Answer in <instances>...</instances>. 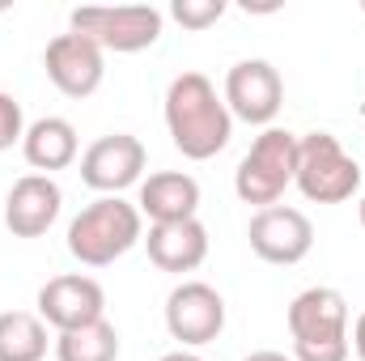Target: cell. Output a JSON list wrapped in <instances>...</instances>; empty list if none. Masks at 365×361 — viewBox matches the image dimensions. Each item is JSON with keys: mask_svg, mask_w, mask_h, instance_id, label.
Returning <instances> with one entry per match:
<instances>
[{"mask_svg": "<svg viewBox=\"0 0 365 361\" xmlns=\"http://www.w3.org/2000/svg\"><path fill=\"white\" fill-rule=\"evenodd\" d=\"M43 68L51 77V86L68 98H90L102 86V47L90 43L86 34L68 30V34H56L43 51Z\"/></svg>", "mask_w": 365, "mask_h": 361, "instance_id": "cell-12", "label": "cell"}, {"mask_svg": "<svg viewBox=\"0 0 365 361\" xmlns=\"http://www.w3.org/2000/svg\"><path fill=\"white\" fill-rule=\"evenodd\" d=\"M145 162H149L145 145L132 132H110V136H98L90 149L81 153V183L93 187V191L119 195L123 187L140 183Z\"/></svg>", "mask_w": 365, "mask_h": 361, "instance_id": "cell-10", "label": "cell"}, {"mask_svg": "<svg viewBox=\"0 0 365 361\" xmlns=\"http://www.w3.org/2000/svg\"><path fill=\"white\" fill-rule=\"evenodd\" d=\"M149 260L162 272H195L208 260V230L187 217V221H162V225H149Z\"/></svg>", "mask_w": 365, "mask_h": 361, "instance_id": "cell-14", "label": "cell"}, {"mask_svg": "<svg viewBox=\"0 0 365 361\" xmlns=\"http://www.w3.org/2000/svg\"><path fill=\"white\" fill-rule=\"evenodd\" d=\"M297 191L314 204H344L361 187V166L344 153L331 132L297 136Z\"/></svg>", "mask_w": 365, "mask_h": 361, "instance_id": "cell-5", "label": "cell"}, {"mask_svg": "<svg viewBox=\"0 0 365 361\" xmlns=\"http://www.w3.org/2000/svg\"><path fill=\"white\" fill-rule=\"evenodd\" d=\"M64 208V191L51 175H21L4 200V225L13 238H43Z\"/></svg>", "mask_w": 365, "mask_h": 361, "instance_id": "cell-13", "label": "cell"}, {"mask_svg": "<svg viewBox=\"0 0 365 361\" xmlns=\"http://www.w3.org/2000/svg\"><path fill=\"white\" fill-rule=\"evenodd\" d=\"M349 349H353V353L365 361V310L357 315V323H353V345H349Z\"/></svg>", "mask_w": 365, "mask_h": 361, "instance_id": "cell-21", "label": "cell"}, {"mask_svg": "<svg viewBox=\"0 0 365 361\" xmlns=\"http://www.w3.org/2000/svg\"><path fill=\"white\" fill-rule=\"evenodd\" d=\"M225 106L242 123H272L280 102H284V81L268 60H238L225 73Z\"/></svg>", "mask_w": 365, "mask_h": 361, "instance_id": "cell-11", "label": "cell"}, {"mask_svg": "<svg viewBox=\"0 0 365 361\" xmlns=\"http://www.w3.org/2000/svg\"><path fill=\"white\" fill-rule=\"evenodd\" d=\"M136 243H145V217L136 204H128L119 195H102V200L86 204L68 225V251L86 268L115 264Z\"/></svg>", "mask_w": 365, "mask_h": 361, "instance_id": "cell-2", "label": "cell"}, {"mask_svg": "<svg viewBox=\"0 0 365 361\" xmlns=\"http://www.w3.org/2000/svg\"><path fill=\"white\" fill-rule=\"evenodd\" d=\"M106 310V293L93 276L68 272V276H51L38 289V319L51 323L56 332H77L102 319Z\"/></svg>", "mask_w": 365, "mask_h": 361, "instance_id": "cell-9", "label": "cell"}, {"mask_svg": "<svg viewBox=\"0 0 365 361\" xmlns=\"http://www.w3.org/2000/svg\"><path fill=\"white\" fill-rule=\"evenodd\" d=\"M119 357V332L98 319L90 327H77V332H60L56 340V361H115Z\"/></svg>", "mask_w": 365, "mask_h": 361, "instance_id": "cell-18", "label": "cell"}, {"mask_svg": "<svg viewBox=\"0 0 365 361\" xmlns=\"http://www.w3.org/2000/svg\"><path fill=\"white\" fill-rule=\"evenodd\" d=\"M293 361H349V302L331 285L302 289L289 302Z\"/></svg>", "mask_w": 365, "mask_h": 361, "instance_id": "cell-3", "label": "cell"}, {"mask_svg": "<svg viewBox=\"0 0 365 361\" xmlns=\"http://www.w3.org/2000/svg\"><path fill=\"white\" fill-rule=\"evenodd\" d=\"M251 251L264 260V264H302L314 247V225L302 208H289V204H272V208H259L251 217Z\"/></svg>", "mask_w": 365, "mask_h": 361, "instance_id": "cell-7", "label": "cell"}, {"mask_svg": "<svg viewBox=\"0 0 365 361\" xmlns=\"http://www.w3.org/2000/svg\"><path fill=\"white\" fill-rule=\"evenodd\" d=\"M158 361H204V357H195V353H166V357H158Z\"/></svg>", "mask_w": 365, "mask_h": 361, "instance_id": "cell-23", "label": "cell"}, {"mask_svg": "<svg viewBox=\"0 0 365 361\" xmlns=\"http://www.w3.org/2000/svg\"><path fill=\"white\" fill-rule=\"evenodd\" d=\"M170 17L182 30H208V26H217L225 17V0H175Z\"/></svg>", "mask_w": 365, "mask_h": 361, "instance_id": "cell-19", "label": "cell"}, {"mask_svg": "<svg viewBox=\"0 0 365 361\" xmlns=\"http://www.w3.org/2000/svg\"><path fill=\"white\" fill-rule=\"evenodd\" d=\"M166 132L182 158L208 162L234 136V115L204 73H179L166 90Z\"/></svg>", "mask_w": 365, "mask_h": 361, "instance_id": "cell-1", "label": "cell"}, {"mask_svg": "<svg viewBox=\"0 0 365 361\" xmlns=\"http://www.w3.org/2000/svg\"><path fill=\"white\" fill-rule=\"evenodd\" d=\"M47 357V323L30 310L0 315V361H43Z\"/></svg>", "mask_w": 365, "mask_h": 361, "instance_id": "cell-17", "label": "cell"}, {"mask_svg": "<svg viewBox=\"0 0 365 361\" xmlns=\"http://www.w3.org/2000/svg\"><path fill=\"white\" fill-rule=\"evenodd\" d=\"M140 217H149L153 225L162 221H187L200 208V183L182 171H158L140 183Z\"/></svg>", "mask_w": 365, "mask_h": 361, "instance_id": "cell-15", "label": "cell"}, {"mask_svg": "<svg viewBox=\"0 0 365 361\" xmlns=\"http://www.w3.org/2000/svg\"><path fill=\"white\" fill-rule=\"evenodd\" d=\"M73 30L98 43L102 51L132 56L162 39V13L153 4H119V9H73Z\"/></svg>", "mask_w": 365, "mask_h": 361, "instance_id": "cell-6", "label": "cell"}, {"mask_svg": "<svg viewBox=\"0 0 365 361\" xmlns=\"http://www.w3.org/2000/svg\"><path fill=\"white\" fill-rule=\"evenodd\" d=\"M361 225H365V195H361Z\"/></svg>", "mask_w": 365, "mask_h": 361, "instance_id": "cell-24", "label": "cell"}, {"mask_svg": "<svg viewBox=\"0 0 365 361\" xmlns=\"http://www.w3.org/2000/svg\"><path fill=\"white\" fill-rule=\"evenodd\" d=\"M297 175V136L284 128H264L251 145V153L234 171V191L242 204L272 208L284 195V187Z\"/></svg>", "mask_w": 365, "mask_h": 361, "instance_id": "cell-4", "label": "cell"}, {"mask_svg": "<svg viewBox=\"0 0 365 361\" xmlns=\"http://www.w3.org/2000/svg\"><path fill=\"white\" fill-rule=\"evenodd\" d=\"M166 327L179 345H212L225 332V298L204 280H182L166 298Z\"/></svg>", "mask_w": 365, "mask_h": 361, "instance_id": "cell-8", "label": "cell"}, {"mask_svg": "<svg viewBox=\"0 0 365 361\" xmlns=\"http://www.w3.org/2000/svg\"><path fill=\"white\" fill-rule=\"evenodd\" d=\"M21 153H26V162L34 171H47V175L64 171V166L77 162V128L68 119H60V115H43V119H34L26 128Z\"/></svg>", "mask_w": 365, "mask_h": 361, "instance_id": "cell-16", "label": "cell"}, {"mask_svg": "<svg viewBox=\"0 0 365 361\" xmlns=\"http://www.w3.org/2000/svg\"><path fill=\"white\" fill-rule=\"evenodd\" d=\"M247 361H293V357H284V353H276V349H259V353H251Z\"/></svg>", "mask_w": 365, "mask_h": 361, "instance_id": "cell-22", "label": "cell"}, {"mask_svg": "<svg viewBox=\"0 0 365 361\" xmlns=\"http://www.w3.org/2000/svg\"><path fill=\"white\" fill-rule=\"evenodd\" d=\"M26 136V119H21V102L13 93H0V149H13Z\"/></svg>", "mask_w": 365, "mask_h": 361, "instance_id": "cell-20", "label": "cell"}]
</instances>
